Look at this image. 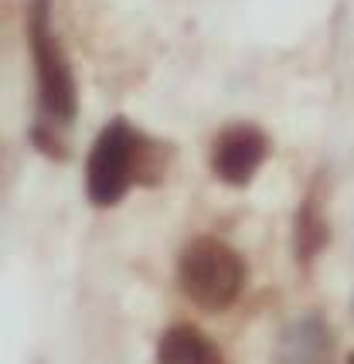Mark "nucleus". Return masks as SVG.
Masks as SVG:
<instances>
[{
	"label": "nucleus",
	"instance_id": "nucleus-1",
	"mask_svg": "<svg viewBox=\"0 0 354 364\" xmlns=\"http://www.w3.org/2000/svg\"><path fill=\"white\" fill-rule=\"evenodd\" d=\"M163 164H167V150L161 143L146 140L129 123L116 119L102 129V136L89 154V167H85L89 201L102 208L116 205L133 184H154L163 174Z\"/></svg>",
	"mask_w": 354,
	"mask_h": 364
},
{
	"label": "nucleus",
	"instance_id": "nucleus-2",
	"mask_svg": "<svg viewBox=\"0 0 354 364\" xmlns=\"http://www.w3.org/2000/svg\"><path fill=\"white\" fill-rule=\"evenodd\" d=\"M177 279H181V289L188 293V300L194 306L225 310V306L239 300L245 269H242V259L228 249L225 242L201 235L181 252Z\"/></svg>",
	"mask_w": 354,
	"mask_h": 364
},
{
	"label": "nucleus",
	"instance_id": "nucleus-3",
	"mask_svg": "<svg viewBox=\"0 0 354 364\" xmlns=\"http://www.w3.org/2000/svg\"><path fill=\"white\" fill-rule=\"evenodd\" d=\"M31 48H34V65H38V85H41V99L45 109L58 119H72L75 112V89H72V75L62 58V48L51 38L48 24H45V11L34 7L31 14Z\"/></svg>",
	"mask_w": 354,
	"mask_h": 364
},
{
	"label": "nucleus",
	"instance_id": "nucleus-4",
	"mask_svg": "<svg viewBox=\"0 0 354 364\" xmlns=\"http://www.w3.org/2000/svg\"><path fill=\"white\" fill-rule=\"evenodd\" d=\"M266 160V136L256 127H228L211 146V167L225 184H245Z\"/></svg>",
	"mask_w": 354,
	"mask_h": 364
},
{
	"label": "nucleus",
	"instance_id": "nucleus-5",
	"mask_svg": "<svg viewBox=\"0 0 354 364\" xmlns=\"http://www.w3.org/2000/svg\"><path fill=\"white\" fill-rule=\"evenodd\" d=\"M157 358H161V364H225L222 350L215 348L211 337H205L194 327H184V323L163 333Z\"/></svg>",
	"mask_w": 354,
	"mask_h": 364
},
{
	"label": "nucleus",
	"instance_id": "nucleus-6",
	"mask_svg": "<svg viewBox=\"0 0 354 364\" xmlns=\"http://www.w3.org/2000/svg\"><path fill=\"white\" fill-rule=\"evenodd\" d=\"M321 242H323L321 215H317V208H304V218H300V255L310 259L321 249Z\"/></svg>",
	"mask_w": 354,
	"mask_h": 364
},
{
	"label": "nucleus",
	"instance_id": "nucleus-7",
	"mask_svg": "<svg viewBox=\"0 0 354 364\" xmlns=\"http://www.w3.org/2000/svg\"><path fill=\"white\" fill-rule=\"evenodd\" d=\"M348 364H354V354H351V361H348Z\"/></svg>",
	"mask_w": 354,
	"mask_h": 364
}]
</instances>
